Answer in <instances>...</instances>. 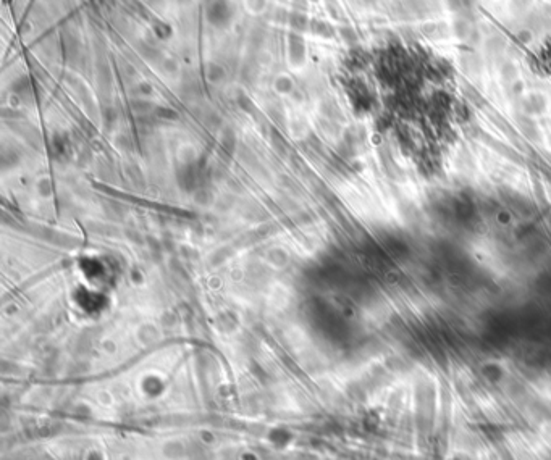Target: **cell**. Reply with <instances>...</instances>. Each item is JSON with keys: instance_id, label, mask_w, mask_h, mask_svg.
<instances>
[{"instance_id": "obj_1", "label": "cell", "mask_w": 551, "mask_h": 460, "mask_svg": "<svg viewBox=\"0 0 551 460\" xmlns=\"http://www.w3.org/2000/svg\"><path fill=\"white\" fill-rule=\"evenodd\" d=\"M235 8L228 0H206V16L213 26H227L233 20Z\"/></svg>"}, {"instance_id": "obj_2", "label": "cell", "mask_w": 551, "mask_h": 460, "mask_svg": "<svg viewBox=\"0 0 551 460\" xmlns=\"http://www.w3.org/2000/svg\"><path fill=\"white\" fill-rule=\"evenodd\" d=\"M288 21H289V25H291L294 29H298V31H303V29L310 23L309 18H307L303 11H299V10L291 11V13H289Z\"/></svg>"}, {"instance_id": "obj_3", "label": "cell", "mask_w": 551, "mask_h": 460, "mask_svg": "<svg viewBox=\"0 0 551 460\" xmlns=\"http://www.w3.org/2000/svg\"><path fill=\"white\" fill-rule=\"evenodd\" d=\"M309 26H310L312 31H314L315 34H320V36H332L333 34L332 26H330L328 23L322 21V20H310Z\"/></svg>"}, {"instance_id": "obj_4", "label": "cell", "mask_w": 551, "mask_h": 460, "mask_svg": "<svg viewBox=\"0 0 551 460\" xmlns=\"http://www.w3.org/2000/svg\"><path fill=\"white\" fill-rule=\"evenodd\" d=\"M364 2H365V3H369V5H372V3L377 2V0H364Z\"/></svg>"}]
</instances>
